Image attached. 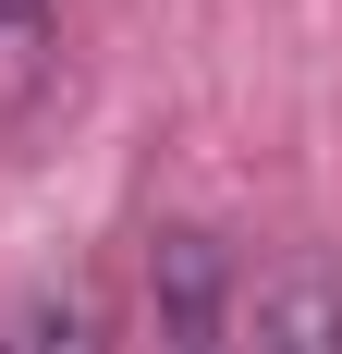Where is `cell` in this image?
Segmentation results:
<instances>
[{
  "instance_id": "1",
  "label": "cell",
  "mask_w": 342,
  "mask_h": 354,
  "mask_svg": "<svg viewBox=\"0 0 342 354\" xmlns=\"http://www.w3.org/2000/svg\"><path fill=\"white\" fill-rule=\"evenodd\" d=\"M147 306H159V354H220L233 342V257L208 245V232H159Z\"/></svg>"
},
{
  "instance_id": "2",
  "label": "cell",
  "mask_w": 342,
  "mask_h": 354,
  "mask_svg": "<svg viewBox=\"0 0 342 354\" xmlns=\"http://www.w3.org/2000/svg\"><path fill=\"white\" fill-rule=\"evenodd\" d=\"M257 354H342V269H281L257 281Z\"/></svg>"
},
{
  "instance_id": "3",
  "label": "cell",
  "mask_w": 342,
  "mask_h": 354,
  "mask_svg": "<svg viewBox=\"0 0 342 354\" xmlns=\"http://www.w3.org/2000/svg\"><path fill=\"white\" fill-rule=\"evenodd\" d=\"M62 73V0H0V110H25Z\"/></svg>"
},
{
  "instance_id": "4",
  "label": "cell",
  "mask_w": 342,
  "mask_h": 354,
  "mask_svg": "<svg viewBox=\"0 0 342 354\" xmlns=\"http://www.w3.org/2000/svg\"><path fill=\"white\" fill-rule=\"evenodd\" d=\"M0 354H98V318H86V293H37L25 318H12V342Z\"/></svg>"
}]
</instances>
